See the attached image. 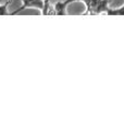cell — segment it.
<instances>
[{
	"instance_id": "cell-1",
	"label": "cell",
	"mask_w": 124,
	"mask_h": 124,
	"mask_svg": "<svg viewBox=\"0 0 124 124\" xmlns=\"http://www.w3.org/2000/svg\"><path fill=\"white\" fill-rule=\"evenodd\" d=\"M112 0H90L88 9L85 14H101L107 13L109 10V3Z\"/></svg>"
},
{
	"instance_id": "cell-2",
	"label": "cell",
	"mask_w": 124,
	"mask_h": 124,
	"mask_svg": "<svg viewBox=\"0 0 124 124\" xmlns=\"http://www.w3.org/2000/svg\"><path fill=\"white\" fill-rule=\"evenodd\" d=\"M22 6L19 9H16V11L12 12L11 14L14 15L20 13L21 11L25 10V9H38V10H43L44 8V0H21Z\"/></svg>"
},
{
	"instance_id": "cell-3",
	"label": "cell",
	"mask_w": 124,
	"mask_h": 124,
	"mask_svg": "<svg viewBox=\"0 0 124 124\" xmlns=\"http://www.w3.org/2000/svg\"><path fill=\"white\" fill-rule=\"evenodd\" d=\"M72 2H75V0H63V1H58L54 3V11L56 15H66L68 14V8L69 4H71Z\"/></svg>"
},
{
	"instance_id": "cell-4",
	"label": "cell",
	"mask_w": 124,
	"mask_h": 124,
	"mask_svg": "<svg viewBox=\"0 0 124 124\" xmlns=\"http://www.w3.org/2000/svg\"><path fill=\"white\" fill-rule=\"evenodd\" d=\"M107 15H124V4L121 8H116V9H110L108 10V12L106 13Z\"/></svg>"
},
{
	"instance_id": "cell-5",
	"label": "cell",
	"mask_w": 124,
	"mask_h": 124,
	"mask_svg": "<svg viewBox=\"0 0 124 124\" xmlns=\"http://www.w3.org/2000/svg\"><path fill=\"white\" fill-rule=\"evenodd\" d=\"M51 7H50V0H44V8L41 10V14L43 15H48L51 14Z\"/></svg>"
},
{
	"instance_id": "cell-6",
	"label": "cell",
	"mask_w": 124,
	"mask_h": 124,
	"mask_svg": "<svg viewBox=\"0 0 124 124\" xmlns=\"http://www.w3.org/2000/svg\"><path fill=\"white\" fill-rule=\"evenodd\" d=\"M11 1H12V0H8V1H7L6 3H3V4L0 3V15H8L9 14L8 7L10 6Z\"/></svg>"
},
{
	"instance_id": "cell-7",
	"label": "cell",
	"mask_w": 124,
	"mask_h": 124,
	"mask_svg": "<svg viewBox=\"0 0 124 124\" xmlns=\"http://www.w3.org/2000/svg\"><path fill=\"white\" fill-rule=\"evenodd\" d=\"M82 1L85 3V6H86V10L88 9V7H89V3H90V0H82Z\"/></svg>"
},
{
	"instance_id": "cell-8",
	"label": "cell",
	"mask_w": 124,
	"mask_h": 124,
	"mask_svg": "<svg viewBox=\"0 0 124 124\" xmlns=\"http://www.w3.org/2000/svg\"><path fill=\"white\" fill-rule=\"evenodd\" d=\"M75 1H82V0H75Z\"/></svg>"
},
{
	"instance_id": "cell-9",
	"label": "cell",
	"mask_w": 124,
	"mask_h": 124,
	"mask_svg": "<svg viewBox=\"0 0 124 124\" xmlns=\"http://www.w3.org/2000/svg\"><path fill=\"white\" fill-rule=\"evenodd\" d=\"M0 1H1V0H0Z\"/></svg>"
}]
</instances>
